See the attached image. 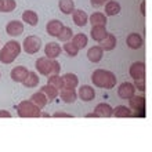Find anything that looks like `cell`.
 Returning <instances> with one entry per match:
<instances>
[{
    "label": "cell",
    "instance_id": "8992f818",
    "mask_svg": "<svg viewBox=\"0 0 152 152\" xmlns=\"http://www.w3.org/2000/svg\"><path fill=\"white\" fill-rule=\"evenodd\" d=\"M6 32H7V35H10V36H12V37L21 36L22 32H24V24L18 20L10 21V22L6 25Z\"/></svg>",
    "mask_w": 152,
    "mask_h": 152
},
{
    "label": "cell",
    "instance_id": "9a60e30c",
    "mask_svg": "<svg viewBox=\"0 0 152 152\" xmlns=\"http://www.w3.org/2000/svg\"><path fill=\"white\" fill-rule=\"evenodd\" d=\"M116 43H118V40H116L115 35H112V33L108 32L107 33V36L100 42V46L104 51H111V50H113V48L116 47Z\"/></svg>",
    "mask_w": 152,
    "mask_h": 152
},
{
    "label": "cell",
    "instance_id": "8fae6325",
    "mask_svg": "<svg viewBox=\"0 0 152 152\" xmlns=\"http://www.w3.org/2000/svg\"><path fill=\"white\" fill-rule=\"evenodd\" d=\"M62 53V47L56 42H50L44 46V54L47 58H57Z\"/></svg>",
    "mask_w": 152,
    "mask_h": 152
},
{
    "label": "cell",
    "instance_id": "ee69618b",
    "mask_svg": "<svg viewBox=\"0 0 152 152\" xmlns=\"http://www.w3.org/2000/svg\"><path fill=\"white\" fill-rule=\"evenodd\" d=\"M0 1H1V0H0Z\"/></svg>",
    "mask_w": 152,
    "mask_h": 152
},
{
    "label": "cell",
    "instance_id": "d6986e66",
    "mask_svg": "<svg viewBox=\"0 0 152 152\" xmlns=\"http://www.w3.org/2000/svg\"><path fill=\"white\" fill-rule=\"evenodd\" d=\"M62 26H64V24H62L60 20H51V21H48L47 25H46V31H47V33L50 36L57 37V35L60 33Z\"/></svg>",
    "mask_w": 152,
    "mask_h": 152
},
{
    "label": "cell",
    "instance_id": "484cf974",
    "mask_svg": "<svg viewBox=\"0 0 152 152\" xmlns=\"http://www.w3.org/2000/svg\"><path fill=\"white\" fill-rule=\"evenodd\" d=\"M4 48H6L8 53H11V54L15 57V58L20 56V54H21V50H22L21 44L18 43L17 40H8L7 43L4 44Z\"/></svg>",
    "mask_w": 152,
    "mask_h": 152
},
{
    "label": "cell",
    "instance_id": "30bf717a",
    "mask_svg": "<svg viewBox=\"0 0 152 152\" xmlns=\"http://www.w3.org/2000/svg\"><path fill=\"white\" fill-rule=\"evenodd\" d=\"M58 96L61 97V100L66 102V104H73L77 100V93L75 88L72 87H62L58 93Z\"/></svg>",
    "mask_w": 152,
    "mask_h": 152
},
{
    "label": "cell",
    "instance_id": "4fadbf2b",
    "mask_svg": "<svg viewBox=\"0 0 152 152\" xmlns=\"http://www.w3.org/2000/svg\"><path fill=\"white\" fill-rule=\"evenodd\" d=\"M102 56H104V50L101 48V46H93L91 48H88V51H87L88 61H91L94 64L100 62L102 60Z\"/></svg>",
    "mask_w": 152,
    "mask_h": 152
},
{
    "label": "cell",
    "instance_id": "e0dca14e",
    "mask_svg": "<svg viewBox=\"0 0 152 152\" xmlns=\"http://www.w3.org/2000/svg\"><path fill=\"white\" fill-rule=\"evenodd\" d=\"M107 33L108 32H107V28H105V26H102V25H94V26H91L90 36H91V39L94 40V42H98V43H100L101 40L107 36Z\"/></svg>",
    "mask_w": 152,
    "mask_h": 152
},
{
    "label": "cell",
    "instance_id": "1f68e13d",
    "mask_svg": "<svg viewBox=\"0 0 152 152\" xmlns=\"http://www.w3.org/2000/svg\"><path fill=\"white\" fill-rule=\"evenodd\" d=\"M17 8L15 0H1L0 1V12H11Z\"/></svg>",
    "mask_w": 152,
    "mask_h": 152
},
{
    "label": "cell",
    "instance_id": "8d00e7d4",
    "mask_svg": "<svg viewBox=\"0 0 152 152\" xmlns=\"http://www.w3.org/2000/svg\"><path fill=\"white\" fill-rule=\"evenodd\" d=\"M61 71V65L57 61V58H53V73H60Z\"/></svg>",
    "mask_w": 152,
    "mask_h": 152
},
{
    "label": "cell",
    "instance_id": "5b68a950",
    "mask_svg": "<svg viewBox=\"0 0 152 152\" xmlns=\"http://www.w3.org/2000/svg\"><path fill=\"white\" fill-rule=\"evenodd\" d=\"M136 94V87L134 84L130 83V82H123L118 87V96L122 98V100H129L130 97H133Z\"/></svg>",
    "mask_w": 152,
    "mask_h": 152
},
{
    "label": "cell",
    "instance_id": "7bdbcfd3",
    "mask_svg": "<svg viewBox=\"0 0 152 152\" xmlns=\"http://www.w3.org/2000/svg\"><path fill=\"white\" fill-rule=\"evenodd\" d=\"M0 76H1V73H0Z\"/></svg>",
    "mask_w": 152,
    "mask_h": 152
},
{
    "label": "cell",
    "instance_id": "603a6c76",
    "mask_svg": "<svg viewBox=\"0 0 152 152\" xmlns=\"http://www.w3.org/2000/svg\"><path fill=\"white\" fill-rule=\"evenodd\" d=\"M88 21H90V24L91 26L94 25H102V26H107V15H105L104 12H93L91 15L88 17Z\"/></svg>",
    "mask_w": 152,
    "mask_h": 152
},
{
    "label": "cell",
    "instance_id": "b9f144b4",
    "mask_svg": "<svg viewBox=\"0 0 152 152\" xmlns=\"http://www.w3.org/2000/svg\"><path fill=\"white\" fill-rule=\"evenodd\" d=\"M86 118H98V116H97L96 112H93V113H88V115H86Z\"/></svg>",
    "mask_w": 152,
    "mask_h": 152
},
{
    "label": "cell",
    "instance_id": "7c38bea8",
    "mask_svg": "<svg viewBox=\"0 0 152 152\" xmlns=\"http://www.w3.org/2000/svg\"><path fill=\"white\" fill-rule=\"evenodd\" d=\"M129 108L133 111H145V98L144 96H134L129 98Z\"/></svg>",
    "mask_w": 152,
    "mask_h": 152
},
{
    "label": "cell",
    "instance_id": "6da1fadb",
    "mask_svg": "<svg viewBox=\"0 0 152 152\" xmlns=\"http://www.w3.org/2000/svg\"><path fill=\"white\" fill-rule=\"evenodd\" d=\"M91 82L96 87L100 88H113L116 84V76L111 71L96 69L91 73Z\"/></svg>",
    "mask_w": 152,
    "mask_h": 152
},
{
    "label": "cell",
    "instance_id": "f35d334b",
    "mask_svg": "<svg viewBox=\"0 0 152 152\" xmlns=\"http://www.w3.org/2000/svg\"><path fill=\"white\" fill-rule=\"evenodd\" d=\"M53 116H54V118H72V115H71V113L62 112V111H58V112H56Z\"/></svg>",
    "mask_w": 152,
    "mask_h": 152
},
{
    "label": "cell",
    "instance_id": "5bb4252c",
    "mask_svg": "<svg viewBox=\"0 0 152 152\" xmlns=\"http://www.w3.org/2000/svg\"><path fill=\"white\" fill-rule=\"evenodd\" d=\"M72 20L77 26H86L88 22V15L87 12L83 11V10H73L72 12Z\"/></svg>",
    "mask_w": 152,
    "mask_h": 152
},
{
    "label": "cell",
    "instance_id": "2e32d148",
    "mask_svg": "<svg viewBox=\"0 0 152 152\" xmlns=\"http://www.w3.org/2000/svg\"><path fill=\"white\" fill-rule=\"evenodd\" d=\"M126 43H127V46L132 50H138V48L142 47L144 40H142L141 35H138V33H130L127 36V39H126Z\"/></svg>",
    "mask_w": 152,
    "mask_h": 152
},
{
    "label": "cell",
    "instance_id": "7a4b0ae2",
    "mask_svg": "<svg viewBox=\"0 0 152 152\" xmlns=\"http://www.w3.org/2000/svg\"><path fill=\"white\" fill-rule=\"evenodd\" d=\"M15 111L20 118H40L42 113V109L31 100L21 101L18 105H15Z\"/></svg>",
    "mask_w": 152,
    "mask_h": 152
},
{
    "label": "cell",
    "instance_id": "d6a6232c",
    "mask_svg": "<svg viewBox=\"0 0 152 152\" xmlns=\"http://www.w3.org/2000/svg\"><path fill=\"white\" fill-rule=\"evenodd\" d=\"M72 36H73V32H72V29L69 28V26H62V29L60 31V33L57 35V37L60 39V42H69V40L72 39Z\"/></svg>",
    "mask_w": 152,
    "mask_h": 152
},
{
    "label": "cell",
    "instance_id": "52a82bcc",
    "mask_svg": "<svg viewBox=\"0 0 152 152\" xmlns=\"http://www.w3.org/2000/svg\"><path fill=\"white\" fill-rule=\"evenodd\" d=\"M28 68L24 66V65H18L15 68L11 69V72H10V77L12 79V82H15V83H22L28 75Z\"/></svg>",
    "mask_w": 152,
    "mask_h": 152
},
{
    "label": "cell",
    "instance_id": "9c48e42d",
    "mask_svg": "<svg viewBox=\"0 0 152 152\" xmlns=\"http://www.w3.org/2000/svg\"><path fill=\"white\" fill-rule=\"evenodd\" d=\"M129 73L133 79H140V77H145V64L142 61H137L133 62L129 68Z\"/></svg>",
    "mask_w": 152,
    "mask_h": 152
},
{
    "label": "cell",
    "instance_id": "f1b7e54d",
    "mask_svg": "<svg viewBox=\"0 0 152 152\" xmlns=\"http://www.w3.org/2000/svg\"><path fill=\"white\" fill-rule=\"evenodd\" d=\"M39 82H40V79L36 72H28V75H26L25 80L22 82V84H24L25 87L32 88V87H36L37 84H39Z\"/></svg>",
    "mask_w": 152,
    "mask_h": 152
},
{
    "label": "cell",
    "instance_id": "ac0fdd59",
    "mask_svg": "<svg viewBox=\"0 0 152 152\" xmlns=\"http://www.w3.org/2000/svg\"><path fill=\"white\" fill-rule=\"evenodd\" d=\"M112 107L109 104H107V102H101V104H98L94 108V112L97 113V116L98 118H111L112 115Z\"/></svg>",
    "mask_w": 152,
    "mask_h": 152
},
{
    "label": "cell",
    "instance_id": "836d02e7",
    "mask_svg": "<svg viewBox=\"0 0 152 152\" xmlns=\"http://www.w3.org/2000/svg\"><path fill=\"white\" fill-rule=\"evenodd\" d=\"M14 60H15V57L12 56L11 53H8L7 50H6V48H1V50H0V62H1V64H12V62H14Z\"/></svg>",
    "mask_w": 152,
    "mask_h": 152
},
{
    "label": "cell",
    "instance_id": "74e56055",
    "mask_svg": "<svg viewBox=\"0 0 152 152\" xmlns=\"http://www.w3.org/2000/svg\"><path fill=\"white\" fill-rule=\"evenodd\" d=\"M107 1H108V0H90L91 6H94V7H101V6H104Z\"/></svg>",
    "mask_w": 152,
    "mask_h": 152
},
{
    "label": "cell",
    "instance_id": "cb8c5ba5",
    "mask_svg": "<svg viewBox=\"0 0 152 152\" xmlns=\"http://www.w3.org/2000/svg\"><path fill=\"white\" fill-rule=\"evenodd\" d=\"M62 82H64V87H72V88H76L77 84H79V77L75 75V73H65L62 75Z\"/></svg>",
    "mask_w": 152,
    "mask_h": 152
},
{
    "label": "cell",
    "instance_id": "f546056e",
    "mask_svg": "<svg viewBox=\"0 0 152 152\" xmlns=\"http://www.w3.org/2000/svg\"><path fill=\"white\" fill-rule=\"evenodd\" d=\"M47 83L54 86L56 88L61 90L64 87V82H62V76H60V73H51L48 75V79H47Z\"/></svg>",
    "mask_w": 152,
    "mask_h": 152
},
{
    "label": "cell",
    "instance_id": "83f0119b",
    "mask_svg": "<svg viewBox=\"0 0 152 152\" xmlns=\"http://www.w3.org/2000/svg\"><path fill=\"white\" fill-rule=\"evenodd\" d=\"M40 91L44 93V96L47 97L48 101H53L56 100L57 97H58V93H60V90L58 88H56L54 86H51V84H46V86H43V87L40 88Z\"/></svg>",
    "mask_w": 152,
    "mask_h": 152
},
{
    "label": "cell",
    "instance_id": "60d3db41",
    "mask_svg": "<svg viewBox=\"0 0 152 152\" xmlns=\"http://www.w3.org/2000/svg\"><path fill=\"white\" fill-rule=\"evenodd\" d=\"M140 11H141V14H142V15H145V1H141V4H140Z\"/></svg>",
    "mask_w": 152,
    "mask_h": 152
},
{
    "label": "cell",
    "instance_id": "d4e9b609",
    "mask_svg": "<svg viewBox=\"0 0 152 152\" xmlns=\"http://www.w3.org/2000/svg\"><path fill=\"white\" fill-rule=\"evenodd\" d=\"M58 7H60V11L62 14H72L73 10H75V1L73 0H60L58 1Z\"/></svg>",
    "mask_w": 152,
    "mask_h": 152
},
{
    "label": "cell",
    "instance_id": "d590c367",
    "mask_svg": "<svg viewBox=\"0 0 152 152\" xmlns=\"http://www.w3.org/2000/svg\"><path fill=\"white\" fill-rule=\"evenodd\" d=\"M134 87L140 91H145V77H140V79H134Z\"/></svg>",
    "mask_w": 152,
    "mask_h": 152
},
{
    "label": "cell",
    "instance_id": "277c9868",
    "mask_svg": "<svg viewBox=\"0 0 152 152\" xmlns=\"http://www.w3.org/2000/svg\"><path fill=\"white\" fill-rule=\"evenodd\" d=\"M36 71L43 76H48L53 73V58H47V57H40L37 58L36 64Z\"/></svg>",
    "mask_w": 152,
    "mask_h": 152
},
{
    "label": "cell",
    "instance_id": "7402d4cb",
    "mask_svg": "<svg viewBox=\"0 0 152 152\" xmlns=\"http://www.w3.org/2000/svg\"><path fill=\"white\" fill-rule=\"evenodd\" d=\"M31 101H32L33 104H36L37 107H39L40 109L44 108L46 105L50 102V101L47 100V97L44 96V93L43 91H37V93H33L32 97H31Z\"/></svg>",
    "mask_w": 152,
    "mask_h": 152
},
{
    "label": "cell",
    "instance_id": "ab89813d",
    "mask_svg": "<svg viewBox=\"0 0 152 152\" xmlns=\"http://www.w3.org/2000/svg\"><path fill=\"white\" fill-rule=\"evenodd\" d=\"M0 118H11V113L6 111V109H1L0 111Z\"/></svg>",
    "mask_w": 152,
    "mask_h": 152
},
{
    "label": "cell",
    "instance_id": "ffe728a7",
    "mask_svg": "<svg viewBox=\"0 0 152 152\" xmlns=\"http://www.w3.org/2000/svg\"><path fill=\"white\" fill-rule=\"evenodd\" d=\"M22 21L25 24L31 25V26H36L39 24V17H37V12H35L33 10H25L22 12Z\"/></svg>",
    "mask_w": 152,
    "mask_h": 152
},
{
    "label": "cell",
    "instance_id": "4dcf8cb0",
    "mask_svg": "<svg viewBox=\"0 0 152 152\" xmlns=\"http://www.w3.org/2000/svg\"><path fill=\"white\" fill-rule=\"evenodd\" d=\"M87 42H88V39L84 33H77V35H73L72 36V43L75 44L79 50L86 47V46H87Z\"/></svg>",
    "mask_w": 152,
    "mask_h": 152
},
{
    "label": "cell",
    "instance_id": "ba28073f",
    "mask_svg": "<svg viewBox=\"0 0 152 152\" xmlns=\"http://www.w3.org/2000/svg\"><path fill=\"white\" fill-rule=\"evenodd\" d=\"M77 97H79L82 101H93L96 98V90L91 87V86H88V84H83V86H80L79 87V91H77Z\"/></svg>",
    "mask_w": 152,
    "mask_h": 152
},
{
    "label": "cell",
    "instance_id": "e575fe53",
    "mask_svg": "<svg viewBox=\"0 0 152 152\" xmlns=\"http://www.w3.org/2000/svg\"><path fill=\"white\" fill-rule=\"evenodd\" d=\"M62 50H64L69 57H76L79 54V48L76 47L72 42H65V44L62 46Z\"/></svg>",
    "mask_w": 152,
    "mask_h": 152
},
{
    "label": "cell",
    "instance_id": "3957f363",
    "mask_svg": "<svg viewBox=\"0 0 152 152\" xmlns=\"http://www.w3.org/2000/svg\"><path fill=\"white\" fill-rule=\"evenodd\" d=\"M21 47L24 48V51L26 53V54H36L40 48H42V39L35 36V35L26 36Z\"/></svg>",
    "mask_w": 152,
    "mask_h": 152
},
{
    "label": "cell",
    "instance_id": "44dd1931",
    "mask_svg": "<svg viewBox=\"0 0 152 152\" xmlns=\"http://www.w3.org/2000/svg\"><path fill=\"white\" fill-rule=\"evenodd\" d=\"M120 4L115 0H108L105 3V15L107 17H113V15H118L120 12Z\"/></svg>",
    "mask_w": 152,
    "mask_h": 152
},
{
    "label": "cell",
    "instance_id": "4316f807",
    "mask_svg": "<svg viewBox=\"0 0 152 152\" xmlns=\"http://www.w3.org/2000/svg\"><path fill=\"white\" fill-rule=\"evenodd\" d=\"M112 115H115L116 118H130L133 116V112L126 105H118L112 109Z\"/></svg>",
    "mask_w": 152,
    "mask_h": 152
}]
</instances>
